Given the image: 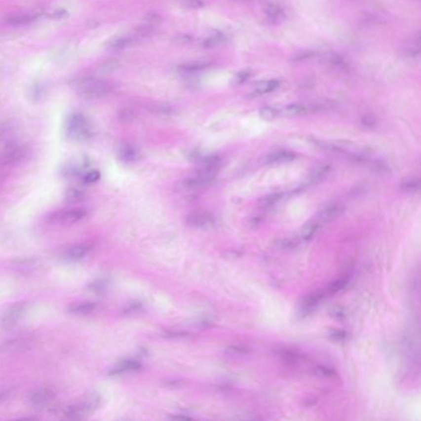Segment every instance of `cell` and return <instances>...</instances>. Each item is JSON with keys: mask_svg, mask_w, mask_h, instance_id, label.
<instances>
[{"mask_svg": "<svg viewBox=\"0 0 421 421\" xmlns=\"http://www.w3.org/2000/svg\"><path fill=\"white\" fill-rule=\"evenodd\" d=\"M26 310V304L17 303L5 311L1 318V327L3 329H8L20 320Z\"/></svg>", "mask_w": 421, "mask_h": 421, "instance_id": "7", "label": "cell"}, {"mask_svg": "<svg viewBox=\"0 0 421 421\" xmlns=\"http://www.w3.org/2000/svg\"><path fill=\"white\" fill-rule=\"evenodd\" d=\"M88 216V212L83 208L62 209L50 212L46 216L47 222L53 224L70 225L81 222Z\"/></svg>", "mask_w": 421, "mask_h": 421, "instance_id": "5", "label": "cell"}, {"mask_svg": "<svg viewBox=\"0 0 421 421\" xmlns=\"http://www.w3.org/2000/svg\"><path fill=\"white\" fill-rule=\"evenodd\" d=\"M171 419L175 420V421H190L191 418L186 417V416H176V417H172Z\"/></svg>", "mask_w": 421, "mask_h": 421, "instance_id": "53", "label": "cell"}, {"mask_svg": "<svg viewBox=\"0 0 421 421\" xmlns=\"http://www.w3.org/2000/svg\"><path fill=\"white\" fill-rule=\"evenodd\" d=\"M264 12H265L268 20L272 24L279 23L282 20L285 19V17H286V13H285L283 8L280 5L274 3V2L268 3L264 7Z\"/></svg>", "mask_w": 421, "mask_h": 421, "instance_id": "12", "label": "cell"}, {"mask_svg": "<svg viewBox=\"0 0 421 421\" xmlns=\"http://www.w3.org/2000/svg\"><path fill=\"white\" fill-rule=\"evenodd\" d=\"M91 248L92 246L91 244H77L65 250L63 254V258L67 262L78 261L80 259H83L84 257L91 251Z\"/></svg>", "mask_w": 421, "mask_h": 421, "instance_id": "10", "label": "cell"}, {"mask_svg": "<svg viewBox=\"0 0 421 421\" xmlns=\"http://www.w3.org/2000/svg\"><path fill=\"white\" fill-rule=\"evenodd\" d=\"M142 303L140 301H131L129 303L126 305L125 307L123 308V314H130V313H134L138 309L142 308Z\"/></svg>", "mask_w": 421, "mask_h": 421, "instance_id": "39", "label": "cell"}, {"mask_svg": "<svg viewBox=\"0 0 421 421\" xmlns=\"http://www.w3.org/2000/svg\"><path fill=\"white\" fill-rule=\"evenodd\" d=\"M148 110L151 111V113L160 116L170 115L174 113V111H175L172 106L165 103L153 104V105L149 106Z\"/></svg>", "mask_w": 421, "mask_h": 421, "instance_id": "24", "label": "cell"}, {"mask_svg": "<svg viewBox=\"0 0 421 421\" xmlns=\"http://www.w3.org/2000/svg\"><path fill=\"white\" fill-rule=\"evenodd\" d=\"M227 350L230 351V352L236 353V354H241V355H244V354H247V353L249 352L248 349L242 347V346H230V347L228 348Z\"/></svg>", "mask_w": 421, "mask_h": 421, "instance_id": "48", "label": "cell"}, {"mask_svg": "<svg viewBox=\"0 0 421 421\" xmlns=\"http://www.w3.org/2000/svg\"><path fill=\"white\" fill-rule=\"evenodd\" d=\"M296 158L295 153L289 151H281L271 153L267 157L266 161L268 164H278V163L288 162Z\"/></svg>", "mask_w": 421, "mask_h": 421, "instance_id": "20", "label": "cell"}, {"mask_svg": "<svg viewBox=\"0 0 421 421\" xmlns=\"http://www.w3.org/2000/svg\"><path fill=\"white\" fill-rule=\"evenodd\" d=\"M400 189L407 193H417L421 192V177H408L400 183Z\"/></svg>", "mask_w": 421, "mask_h": 421, "instance_id": "17", "label": "cell"}, {"mask_svg": "<svg viewBox=\"0 0 421 421\" xmlns=\"http://www.w3.org/2000/svg\"><path fill=\"white\" fill-rule=\"evenodd\" d=\"M53 397L54 395L50 390L38 388L30 393L28 400L34 409L43 410L51 403Z\"/></svg>", "mask_w": 421, "mask_h": 421, "instance_id": "8", "label": "cell"}, {"mask_svg": "<svg viewBox=\"0 0 421 421\" xmlns=\"http://www.w3.org/2000/svg\"><path fill=\"white\" fill-rule=\"evenodd\" d=\"M318 229V225L317 224V223H309V224L307 225V226L304 227L302 233H301L302 239H303L304 240L308 241V240H309V239L313 238V235L315 234Z\"/></svg>", "mask_w": 421, "mask_h": 421, "instance_id": "33", "label": "cell"}, {"mask_svg": "<svg viewBox=\"0 0 421 421\" xmlns=\"http://www.w3.org/2000/svg\"><path fill=\"white\" fill-rule=\"evenodd\" d=\"M280 355H281V358L287 362H296L299 359L297 354L292 352V351H289V350H283L280 353Z\"/></svg>", "mask_w": 421, "mask_h": 421, "instance_id": "46", "label": "cell"}, {"mask_svg": "<svg viewBox=\"0 0 421 421\" xmlns=\"http://www.w3.org/2000/svg\"><path fill=\"white\" fill-rule=\"evenodd\" d=\"M347 279H338V280L333 281V282L328 286V292L329 294L338 293L339 291H343V289L345 288V286H347Z\"/></svg>", "mask_w": 421, "mask_h": 421, "instance_id": "32", "label": "cell"}, {"mask_svg": "<svg viewBox=\"0 0 421 421\" xmlns=\"http://www.w3.org/2000/svg\"><path fill=\"white\" fill-rule=\"evenodd\" d=\"M108 281L107 280H97L94 281L92 283L90 284L88 286L90 291H94L96 293H101L103 291H106V289L108 287Z\"/></svg>", "mask_w": 421, "mask_h": 421, "instance_id": "36", "label": "cell"}, {"mask_svg": "<svg viewBox=\"0 0 421 421\" xmlns=\"http://www.w3.org/2000/svg\"><path fill=\"white\" fill-rule=\"evenodd\" d=\"M137 39L138 38L134 35L132 37L128 36V37H118V38L110 40L108 44H106V48L109 50H112V51L121 50V49H125L129 45L134 44L137 41Z\"/></svg>", "mask_w": 421, "mask_h": 421, "instance_id": "14", "label": "cell"}, {"mask_svg": "<svg viewBox=\"0 0 421 421\" xmlns=\"http://www.w3.org/2000/svg\"><path fill=\"white\" fill-rule=\"evenodd\" d=\"M330 170L331 166L329 165H319L309 175V177H308V180L306 181V186L315 185L317 183L319 182L320 180H323L328 175Z\"/></svg>", "mask_w": 421, "mask_h": 421, "instance_id": "21", "label": "cell"}, {"mask_svg": "<svg viewBox=\"0 0 421 421\" xmlns=\"http://www.w3.org/2000/svg\"><path fill=\"white\" fill-rule=\"evenodd\" d=\"M363 125L365 126V128H372L375 127L376 124V121L375 118H373L372 116H365L361 120Z\"/></svg>", "mask_w": 421, "mask_h": 421, "instance_id": "47", "label": "cell"}, {"mask_svg": "<svg viewBox=\"0 0 421 421\" xmlns=\"http://www.w3.org/2000/svg\"><path fill=\"white\" fill-rule=\"evenodd\" d=\"M101 179V173L98 170H91L83 175L82 181L86 185H93L95 183L98 182Z\"/></svg>", "mask_w": 421, "mask_h": 421, "instance_id": "34", "label": "cell"}, {"mask_svg": "<svg viewBox=\"0 0 421 421\" xmlns=\"http://www.w3.org/2000/svg\"><path fill=\"white\" fill-rule=\"evenodd\" d=\"M117 117H118V121L120 123H132L136 118L135 111H133V109L128 108V107L121 108L118 111Z\"/></svg>", "mask_w": 421, "mask_h": 421, "instance_id": "29", "label": "cell"}, {"mask_svg": "<svg viewBox=\"0 0 421 421\" xmlns=\"http://www.w3.org/2000/svg\"><path fill=\"white\" fill-rule=\"evenodd\" d=\"M74 87L79 96L86 99H98L108 96L114 90L111 81L94 77H85L74 82Z\"/></svg>", "mask_w": 421, "mask_h": 421, "instance_id": "1", "label": "cell"}, {"mask_svg": "<svg viewBox=\"0 0 421 421\" xmlns=\"http://www.w3.org/2000/svg\"><path fill=\"white\" fill-rule=\"evenodd\" d=\"M210 65L211 64L207 62H190V63L178 65L177 71L182 74H193V73L203 71L207 68H209Z\"/></svg>", "mask_w": 421, "mask_h": 421, "instance_id": "18", "label": "cell"}, {"mask_svg": "<svg viewBox=\"0 0 421 421\" xmlns=\"http://www.w3.org/2000/svg\"><path fill=\"white\" fill-rule=\"evenodd\" d=\"M160 22L161 18L156 13H148L145 17L146 24L150 25L152 27H155V26L160 24Z\"/></svg>", "mask_w": 421, "mask_h": 421, "instance_id": "44", "label": "cell"}, {"mask_svg": "<svg viewBox=\"0 0 421 421\" xmlns=\"http://www.w3.org/2000/svg\"><path fill=\"white\" fill-rule=\"evenodd\" d=\"M44 86L40 84H37L32 87L30 92V96L32 97V100L34 101H38L41 98L43 94H44Z\"/></svg>", "mask_w": 421, "mask_h": 421, "instance_id": "40", "label": "cell"}, {"mask_svg": "<svg viewBox=\"0 0 421 421\" xmlns=\"http://www.w3.org/2000/svg\"><path fill=\"white\" fill-rule=\"evenodd\" d=\"M314 56H315V53L313 51L301 52V53H298L295 56L292 57V61H305V60H307V59H312Z\"/></svg>", "mask_w": 421, "mask_h": 421, "instance_id": "43", "label": "cell"}, {"mask_svg": "<svg viewBox=\"0 0 421 421\" xmlns=\"http://www.w3.org/2000/svg\"><path fill=\"white\" fill-rule=\"evenodd\" d=\"M215 176H216L215 175L198 171L197 175L184 180L182 183L183 187L188 190H194V189L206 187L214 181Z\"/></svg>", "mask_w": 421, "mask_h": 421, "instance_id": "9", "label": "cell"}, {"mask_svg": "<svg viewBox=\"0 0 421 421\" xmlns=\"http://www.w3.org/2000/svg\"><path fill=\"white\" fill-rule=\"evenodd\" d=\"M279 85H280V83L276 80H270V81H264V82H262V83L259 84V86H257V88L255 89V91H254V93L253 94L257 95V96H259V95H263V94L268 93V92H271V91L276 90L278 87Z\"/></svg>", "mask_w": 421, "mask_h": 421, "instance_id": "27", "label": "cell"}, {"mask_svg": "<svg viewBox=\"0 0 421 421\" xmlns=\"http://www.w3.org/2000/svg\"><path fill=\"white\" fill-rule=\"evenodd\" d=\"M251 75V73L249 70H244V71L239 72L234 76L233 78V83L234 85H239V84L244 83V81L249 78V77Z\"/></svg>", "mask_w": 421, "mask_h": 421, "instance_id": "41", "label": "cell"}, {"mask_svg": "<svg viewBox=\"0 0 421 421\" xmlns=\"http://www.w3.org/2000/svg\"><path fill=\"white\" fill-rule=\"evenodd\" d=\"M299 242L296 239H281L276 240V246L282 249H295L298 245Z\"/></svg>", "mask_w": 421, "mask_h": 421, "instance_id": "35", "label": "cell"}, {"mask_svg": "<svg viewBox=\"0 0 421 421\" xmlns=\"http://www.w3.org/2000/svg\"><path fill=\"white\" fill-rule=\"evenodd\" d=\"M333 314L337 318H344L345 317V313L343 312L342 309H339V308H337V309H334L333 310Z\"/></svg>", "mask_w": 421, "mask_h": 421, "instance_id": "52", "label": "cell"}, {"mask_svg": "<svg viewBox=\"0 0 421 421\" xmlns=\"http://www.w3.org/2000/svg\"><path fill=\"white\" fill-rule=\"evenodd\" d=\"M329 335H330L331 338H333V340L339 341V342L347 340L348 338H349V334L345 331L333 330Z\"/></svg>", "mask_w": 421, "mask_h": 421, "instance_id": "45", "label": "cell"}, {"mask_svg": "<svg viewBox=\"0 0 421 421\" xmlns=\"http://www.w3.org/2000/svg\"><path fill=\"white\" fill-rule=\"evenodd\" d=\"M186 224L189 227L197 229L208 228L214 224V218L211 213L206 211H193L186 217Z\"/></svg>", "mask_w": 421, "mask_h": 421, "instance_id": "6", "label": "cell"}, {"mask_svg": "<svg viewBox=\"0 0 421 421\" xmlns=\"http://www.w3.org/2000/svg\"><path fill=\"white\" fill-rule=\"evenodd\" d=\"M183 5L189 9H200L204 7L203 0H185Z\"/></svg>", "mask_w": 421, "mask_h": 421, "instance_id": "42", "label": "cell"}, {"mask_svg": "<svg viewBox=\"0 0 421 421\" xmlns=\"http://www.w3.org/2000/svg\"><path fill=\"white\" fill-rule=\"evenodd\" d=\"M323 297L324 295L322 293H314L308 296L302 302V309L304 311L310 310L311 308H313L317 304H318V302H320Z\"/></svg>", "mask_w": 421, "mask_h": 421, "instance_id": "30", "label": "cell"}, {"mask_svg": "<svg viewBox=\"0 0 421 421\" xmlns=\"http://www.w3.org/2000/svg\"><path fill=\"white\" fill-rule=\"evenodd\" d=\"M118 158L121 162L125 163V164L134 162L138 160V150L132 144L124 143L118 148Z\"/></svg>", "mask_w": 421, "mask_h": 421, "instance_id": "13", "label": "cell"}, {"mask_svg": "<svg viewBox=\"0 0 421 421\" xmlns=\"http://www.w3.org/2000/svg\"><path fill=\"white\" fill-rule=\"evenodd\" d=\"M68 12L66 10H57L51 14V17L55 19H61L63 17H66Z\"/></svg>", "mask_w": 421, "mask_h": 421, "instance_id": "50", "label": "cell"}, {"mask_svg": "<svg viewBox=\"0 0 421 421\" xmlns=\"http://www.w3.org/2000/svg\"><path fill=\"white\" fill-rule=\"evenodd\" d=\"M187 335V333H183V332H175V333L173 332V333H168L167 334L165 335V337H166V338H184V337H186Z\"/></svg>", "mask_w": 421, "mask_h": 421, "instance_id": "51", "label": "cell"}, {"mask_svg": "<svg viewBox=\"0 0 421 421\" xmlns=\"http://www.w3.org/2000/svg\"><path fill=\"white\" fill-rule=\"evenodd\" d=\"M345 206L341 203H332L321 210L318 217L323 222H332L340 217L345 212Z\"/></svg>", "mask_w": 421, "mask_h": 421, "instance_id": "11", "label": "cell"}, {"mask_svg": "<svg viewBox=\"0 0 421 421\" xmlns=\"http://www.w3.org/2000/svg\"><path fill=\"white\" fill-rule=\"evenodd\" d=\"M29 151L28 146L18 141H10L5 144L1 152L0 160L4 166L17 165L24 160Z\"/></svg>", "mask_w": 421, "mask_h": 421, "instance_id": "4", "label": "cell"}, {"mask_svg": "<svg viewBox=\"0 0 421 421\" xmlns=\"http://www.w3.org/2000/svg\"><path fill=\"white\" fill-rule=\"evenodd\" d=\"M38 16L36 14L12 15L4 18V22L11 26H22L32 23L37 19Z\"/></svg>", "mask_w": 421, "mask_h": 421, "instance_id": "19", "label": "cell"}, {"mask_svg": "<svg viewBox=\"0 0 421 421\" xmlns=\"http://www.w3.org/2000/svg\"><path fill=\"white\" fill-rule=\"evenodd\" d=\"M227 37H225L224 35L217 33V34L212 35V36L207 37L202 42V46L203 48H206V49L216 48V47L220 46V45L224 44L225 42L227 41Z\"/></svg>", "mask_w": 421, "mask_h": 421, "instance_id": "23", "label": "cell"}, {"mask_svg": "<svg viewBox=\"0 0 421 421\" xmlns=\"http://www.w3.org/2000/svg\"><path fill=\"white\" fill-rule=\"evenodd\" d=\"M64 196L65 202H69V203H75V202H78L81 200H83L84 197H85V193L81 190H78L76 188H71V189H69L65 191Z\"/></svg>", "mask_w": 421, "mask_h": 421, "instance_id": "26", "label": "cell"}, {"mask_svg": "<svg viewBox=\"0 0 421 421\" xmlns=\"http://www.w3.org/2000/svg\"><path fill=\"white\" fill-rule=\"evenodd\" d=\"M101 402V397L96 393L86 395L78 402L70 405L63 410V415L66 419L81 420L93 413Z\"/></svg>", "mask_w": 421, "mask_h": 421, "instance_id": "3", "label": "cell"}, {"mask_svg": "<svg viewBox=\"0 0 421 421\" xmlns=\"http://www.w3.org/2000/svg\"><path fill=\"white\" fill-rule=\"evenodd\" d=\"M29 346L30 343L28 340L20 338V339H13L9 342L2 343L1 350L2 352L4 351L5 352H15V351L27 350Z\"/></svg>", "mask_w": 421, "mask_h": 421, "instance_id": "16", "label": "cell"}, {"mask_svg": "<svg viewBox=\"0 0 421 421\" xmlns=\"http://www.w3.org/2000/svg\"><path fill=\"white\" fill-rule=\"evenodd\" d=\"M281 197H282V193L281 192L270 193V194L261 197L259 200V205L260 207H264V208L270 207L276 204V202H278L281 200Z\"/></svg>", "mask_w": 421, "mask_h": 421, "instance_id": "28", "label": "cell"}, {"mask_svg": "<svg viewBox=\"0 0 421 421\" xmlns=\"http://www.w3.org/2000/svg\"><path fill=\"white\" fill-rule=\"evenodd\" d=\"M259 115L264 120L271 121L277 115V111L271 107H264L259 111Z\"/></svg>", "mask_w": 421, "mask_h": 421, "instance_id": "37", "label": "cell"}, {"mask_svg": "<svg viewBox=\"0 0 421 421\" xmlns=\"http://www.w3.org/2000/svg\"><path fill=\"white\" fill-rule=\"evenodd\" d=\"M314 373L316 375L323 378H333L336 375V372L333 369L326 366H318L316 368Z\"/></svg>", "mask_w": 421, "mask_h": 421, "instance_id": "38", "label": "cell"}, {"mask_svg": "<svg viewBox=\"0 0 421 421\" xmlns=\"http://www.w3.org/2000/svg\"><path fill=\"white\" fill-rule=\"evenodd\" d=\"M142 367L140 362L134 360H125L121 361L117 366L114 368L111 372L109 373L110 375H122L123 373L136 371Z\"/></svg>", "mask_w": 421, "mask_h": 421, "instance_id": "15", "label": "cell"}, {"mask_svg": "<svg viewBox=\"0 0 421 421\" xmlns=\"http://www.w3.org/2000/svg\"><path fill=\"white\" fill-rule=\"evenodd\" d=\"M368 166L371 169L372 171L380 175H389L392 172L391 168L387 163L383 160L373 157L370 160Z\"/></svg>", "mask_w": 421, "mask_h": 421, "instance_id": "22", "label": "cell"}, {"mask_svg": "<svg viewBox=\"0 0 421 421\" xmlns=\"http://www.w3.org/2000/svg\"><path fill=\"white\" fill-rule=\"evenodd\" d=\"M64 128L67 137L75 142H86L94 135L93 128L88 118L79 112H74L67 117Z\"/></svg>", "mask_w": 421, "mask_h": 421, "instance_id": "2", "label": "cell"}, {"mask_svg": "<svg viewBox=\"0 0 421 421\" xmlns=\"http://www.w3.org/2000/svg\"><path fill=\"white\" fill-rule=\"evenodd\" d=\"M175 40L177 42H180L181 44H186V43H189V42L192 40V37L189 36V35H180V36H178L176 37Z\"/></svg>", "mask_w": 421, "mask_h": 421, "instance_id": "49", "label": "cell"}, {"mask_svg": "<svg viewBox=\"0 0 421 421\" xmlns=\"http://www.w3.org/2000/svg\"><path fill=\"white\" fill-rule=\"evenodd\" d=\"M96 305L93 302H86V303L77 304L69 307V313L73 314H85L93 311L96 308Z\"/></svg>", "mask_w": 421, "mask_h": 421, "instance_id": "25", "label": "cell"}, {"mask_svg": "<svg viewBox=\"0 0 421 421\" xmlns=\"http://www.w3.org/2000/svg\"><path fill=\"white\" fill-rule=\"evenodd\" d=\"M306 112H307V109L305 106L291 105V106H287L286 108L283 109L281 113L284 116L292 117V116L302 115H305Z\"/></svg>", "mask_w": 421, "mask_h": 421, "instance_id": "31", "label": "cell"}]
</instances>
